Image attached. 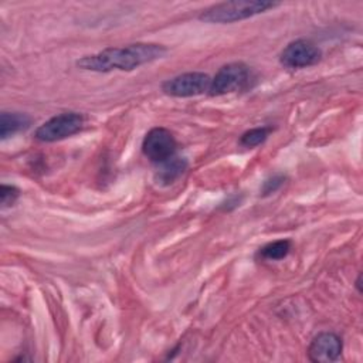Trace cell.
Returning a JSON list of instances; mask_svg holds the SVG:
<instances>
[{"mask_svg":"<svg viewBox=\"0 0 363 363\" xmlns=\"http://www.w3.org/2000/svg\"><path fill=\"white\" fill-rule=\"evenodd\" d=\"M320 57L322 52L313 43L309 40H295L282 50L279 61L286 68L298 69L318 64Z\"/></svg>","mask_w":363,"mask_h":363,"instance_id":"6","label":"cell"},{"mask_svg":"<svg viewBox=\"0 0 363 363\" xmlns=\"http://www.w3.org/2000/svg\"><path fill=\"white\" fill-rule=\"evenodd\" d=\"M272 128L269 126H259V128H252L247 132H244L240 138V145L244 147H255L265 142L268 135L271 133Z\"/></svg>","mask_w":363,"mask_h":363,"instance_id":"12","label":"cell"},{"mask_svg":"<svg viewBox=\"0 0 363 363\" xmlns=\"http://www.w3.org/2000/svg\"><path fill=\"white\" fill-rule=\"evenodd\" d=\"M278 3L265 1V0H235L224 1L214 4L203 10L199 16V20L211 24H228L240 20L250 18L252 16L261 14L269 9L277 7Z\"/></svg>","mask_w":363,"mask_h":363,"instance_id":"2","label":"cell"},{"mask_svg":"<svg viewBox=\"0 0 363 363\" xmlns=\"http://www.w3.org/2000/svg\"><path fill=\"white\" fill-rule=\"evenodd\" d=\"M31 123V118L21 112H1L0 115V136L7 139L24 129Z\"/></svg>","mask_w":363,"mask_h":363,"instance_id":"10","label":"cell"},{"mask_svg":"<svg viewBox=\"0 0 363 363\" xmlns=\"http://www.w3.org/2000/svg\"><path fill=\"white\" fill-rule=\"evenodd\" d=\"M251 79L250 68L242 62H230L223 65L214 78H211L208 94L211 96H221L244 89Z\"/></svg>","mask_w":363,"mask_h":363,"instance_id":"4","label":"cell"},{"mask_svg":"<svg viewBox=\"0 0 363 363\" xmlns=\"http://www.w3.org/2000/svg\"><path fill=\"white\" fill-rule=\"evenodd\" d=\"M84 115L78 112H64L50 118L47 122L40 125L34 136L41 142H57L79 132L84 126Z\"/></svg>","mask_w":363,"mask_h":363,"instance_id":"3","label":"cell"},{"mask_svg":"<svg viewBox=\"0 0 363 363\" xmlns=\"http://www.w3.org/2000/svg\"><path fill=\"white\" fill-rule=\"evenodd\" d=\"M211 78L204 72H184L173 77L162 84L166 95L177 98H189L208 92Z\"/></svg>","mask_w":363,"mask_h":363,"instance_id":"5","label":"cell"},{"mask_svg":"<svg viewBox=\"0 0 363 363\" xmlns=\"http://www.w3.org/2000/svg\"><path fill=\"white\" fill-rule=\"evenodd\" d=\"M166 52V47L160 44L136 43L126 47L105 48L96 54L85 55L77 61V65L95 72H109L112 69L132 71L143 64L162 58Z\"/></svg>","mask_w":363,"mask_h":363,"instance_id":"1","label":"cell"},{"mask_svg":"<svg viewBox=\"0 0 363 363\" xmlns=\"http://www.w3.org/2000/svg\"><path fill=\"white\" fill-rule=\"evenodd\" d=\"M342 347V339L336 333L322 332L312 339L308 347V357L315 363L335 362L340 357Z\"/></svg>","mask_w":363,"mask_h":363,"instance_id":"8","label":"cell"},{"mask_svg":"<svg viewBox=\"0 0 363 363\" xmlns=\"http://www.w3.org/2000/svg\"><path fill=\"white\" fill-rule=\"evenodd\" d=\"M187 169V160L179 156H170L159 163L155 172V182L160 186H169L176 182Z\"/></svg>","mask_w":363,"mask_h":363,"instance_id":"9","label":"cell"},{"mask_svg":"<svg viewBox=\"0 0 363 363\" xmlns=\"http://www.w3.org/2000/svg\"><path fill=\"white\" fill-rule=\"evenodd\" d=\"M291 251V241L289 240H278L265 244L262 248H259L258 255L262 259L268 261H278L285 258Z\"/></svg>","mask_w":363,"mask_h":363,"instance_id":"11","label":"cell"},{"mask_svg":"<svg viewBox=\"0 0 363 363\" xmlns=\"http://www.w3.org/2000/svg\"><path fill=\"white\" fill-rule=\"evenodd\" d=\"M285 183V176L284 174H274L271 177H268L262 187H261V194L262 196H269L272 193H275L282 184Z\"/></svg>","mask_w":363,"mask_h":363,"instance_id":"13","label":"cell"},{"mask_svg":"<svg viewBox=\"0 0 363 363\" xmlns=\"http://www.w3.org/2000/svg\"><path fill=\"white\" fill-rule=\"evenodd\" d=\"M176 139L170 130L166 128H153L150 129L142 142L143 155L155 162L160 163L174 155Z\"/></svg>","mask_w":363,"mask_h":363,"instance_id":"7","label":"cell"},{"mask_svg":"<svg viewBox=\"0 0 363 363\" xmlns=\"http://www.w3.org/2000/svg\"><path fill=\"white\" fill-rule=\"evenodd\" d=\"M20 194V190L14 186H9V184H3L1 186V191H0V200H1V207H7L11 206L17 197Z\"/></svg>","mask_w":363,"mask_h":363,"instance_id":"14","label":"cell"}]
</instances>
